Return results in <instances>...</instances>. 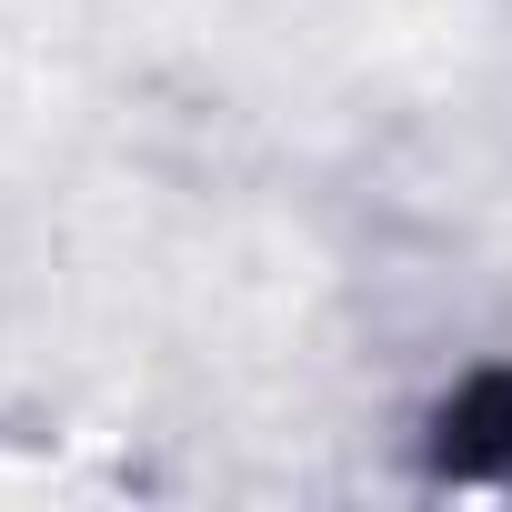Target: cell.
<instances>
[{
    "label": "cell",
    "mask_w": 512,
    "mask_h": 512,
    "mask_svg": "<svg viewBox=\"0 0 512 512\" xmlns=\"http://www.w3.org/2000/svg\"><path fill=\"white\" fill-rule=\"evenodd\" d=\"M432 462H442L452 482H492V472H512V372H472V382L442 402V422H432Z\"/></svg>",
    "instance_id": "cell-1"
}]
</instances>
